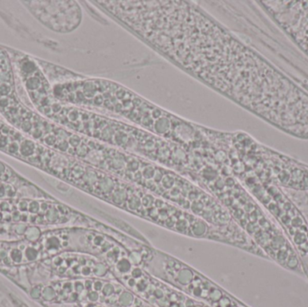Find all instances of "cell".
I'll use <instances>...</instances> for the list:
<instances>
[{"instance_id": "cell-17", "label": "cell", "mask_w": 308, "mask_h": 307, "mask_svg": "<svg viewBox=\"0 0 308 307\" xmlns=\"http://www.w3.org/2000/svg\"><path fill=\"white\" fill-rule=\"evenodd\" d=\"M48 244H49V248H58L59 246H60V241H59V240L57 238H51V239H49Z\"/></svg>"}, {"instance_id": "cell-21", "label": "cell", "mask_w": 308, "mask_h": 307, "mask_svg": "<svg viewBox=\"0 0 308 307\" xmlns=\"http://www.w3.org/2000/svg\"><path fill=\"white\" fill-rule=\"evenodd\" d=\"M131 276H133L134 277H135V278H137V277H140L141 276V270L139 268H134L133 270H131Z\"/></svg>"}, {"instance_id": "cell-7", "label": "cell", "mask_w": 308, "mask_h": 307, "mask_svg": "<svg viewBox=\"0 0 308 307\" xmlns=\"http://www.w3.org/2000/svg\"><path fill=\"white\" fill-rule=\"evenodd\" d=\"M127 204H128V208H129L131 211H137V210L140 208V206H141V201L140 200L139 197H137V196H133V197H131V198L128 200Z\"/></svg>"}, {"instance_id": "cell-19", "label": "cell", "mask_w": 308, "mask_h": 307, "mask_svg": "<svg viewBox=\"0 0 308 307\" xmlns=\"http://www.w3.org/2000/svg\"><path fill=\"white\" fill-rule=\"evenodd\" d=\"M47 219L49 221H54L55 219H57L58 217V213L56 210H49V212L47 213Z\"/></svg>"}, {"instance_id": "cell-1", "label": "cell", "mask_w": 308, "mask_h": 307, "mask_svg": "<svg viewBox=\"0 0 308 307\" xmlns=\"http://www.w3.org/2000/svg\"><path fill=\"white\" fill-rule=\"evenodd\" d=\"M259 4L308 56V1L267 0Z\"/></svg>"}, {"instance_id": "cell-4", "label": "cell", "mask_w": 308, "mask_h": 307, "mask_svg": "<svg viewBox=\"0 0 308 307\" xmlns=\"http://www.w3.org/2000/svg\"><path fill=\"white\" fill-rule=\"evenodd\" d=\"M193 278V273L188 268L181 269L178 274V281L182 285H187Z\"/></svg>"}, {"instance_id": "cell-29", "label": "cell", "mask_w": 308, "mask_h": 307, "mask_svg": "<svg viewBox=\"0 0 308 307\" xmlns=\"http://www.w3.org/2000/svg\"><path fill=\"white\" fill-rule=\"evenodd\" d=\"M0 258H6V252L5 251H0Z\"/></svg>"}, {"instance_id": "cell-26", "label": "cell", "mask_w": 308, "mask_h": 307, "mask_svg": "<svg viewBox=\"0 0 308 307\" xmlns=\"http://www.w3.org/2000/svg\"><path fill=\"white\" fill-rule=\"evenodd\" d=\"M13 220L14 221H18V220H21V214L18 213V212H16L14 214H13Z\"/></svg>"}, {"instance_id": "cell-16", "label": "cell", "mask_w": 308, "mask_h": 307, "mask_svg": "<svg viewBox=\"0 0 308 307\" xmlns=\"http://www.w3.org/2000/svg\"><path fill=\"white\" fill-rule=\"evenodd\" d=\"M28 209H29V211H30L31 213H37V212L39 211V209H40V206L38 204V203H37V202H32L30 204H29Z\"/></svg>"}, {"instance_id": "cell-32", "label": "cell", "mask_w": 308, "mask_h": 307, "mask_svg": "<svg viewBox=\"0 0 308 307\" xmlns=\"http://www.w3.org/2000/svg\"><path fill=\"white\" fill-rule=\"evenodd\" d=\"M2 219H3V214H2V213H0V221H1Z\"/></svg>"}, {"instance_id": "cell-27", "label": "cell", "mask_w": 308, "mask_h": 307, "mask_svg": "<svg viewBox=\"0 0 308 307\" xmlns=\"http://www.w3.org/2000/svg\"><path fill=\"white\" fill-rule=\"evenodd\" d=\"M8 204L7 203H2L1 204H0V209H1L2 211H6V210H8Z\"/></svg>"}, {"instance_id": "cell-14", "label": "cell", "mask_w": 308, "mask_h": 307, "mask_svg": "<svg viewBox=\"0 0 308 307\" xmlns=\"http://www.w3.org/2000/svg\"><path fill=\"white\" fill-rule=\"evenodd\" d=\"M114 287L111 284H106L102 288V292L105 296H111L114 293Z\"/></svg>"}, {"instance_id": "cell-18", "label": "cell", "mask_w": 308, "mask_h": 307, "mask_svg": "<svg viewBox=\"0 0 308 307\" xmlns=\"http://www.w3.org/2000/svg\"><path fill=\"white\" fill-rule=\"evenodd\" d=\"M221 296H222V295H221V292H220L219 290H217V289L212 291V292H211V295H210L211 299H212L213 301H218L220 298H221Z\"/></svg>"}, {"instance_id": "cell-28", "label": "cell", "mask_w": 308, "mask_h": 307, "mask_svg": "<svg viewBox=\"0 0 308 307\" xmlns=\"http://www.w3.org/2000/svg\"><path fill=\"white\" fill-rule=\"evenodd\" d=\"M154 294H155V296H157V298H160L161 296H162V292H161L159 289H157V290L154 292Z\"/></svg>"}, {"instance_id": "cell-20", "label": "cell", "mask_w": 308, "mask_h": 307, "mask_svg": "<svg viewBox=\"0 0 308 307\" xmlns=\"http://www.w3.org/2000/svg\"><path fill=\"white\" fill-rule=\"evenodd\" d=\"M131 254H133V255H131L130 256V261L131 262V263H134V264H137V263L140 261V259H141V255L139 254V253H131Z\"/></svg>"}, {"instance_id": "cell-5", "label": "cell", "mask_w": 308, "mask_h": 307, "mask_svg": "<svg viewBox=\"0 0 308 307\" xmlns=\"http://www.w3.org/2000/svg\"><path fill=\"white\" fill-rule=\"evenodd\" d=\"M131 262L127 258H121L116 263V268L120 273H127L131 270Z\"/></svg>"}, {"instance_id": "cell-25", "label": "cell", "mask_w": 308, "mask_h": 307, "mask_svg": "<svg viewBox=\"0 0 308 307\" xmlns=\"http://www.w3.org/2000/svg\"><path fill=\"white\" fill-rule=\"evenodd\" d=\"M19 209H20L21 211H26V210L28 209V204H27L25 202L20 203V204H19Z\"/></svg>"}, {"instance_id": "cell-31", "label": "cell", "mask_w": 308, "mask_h": 307, "mask_svg": "<svg viewBox=\"0 0 308 307\" xmlns=\"http://www.w3.org/2000/svg\"><path fill=\"white\" fill-rule=\"evenodd\" d=\"M4 170H5V168H4V166L1 164V163H0V176H1V174L4 172Z\"/></svg>"}, {"instance_id": "cell-12", "label": "cell", "mask_w": 308, "mask_h": 307, "mask_svg": "<svg viewBox=\"0 0 308 307\" xmlns=\"http://www.w3.org/2000/svg\"><path fill=\"white\" fill-rule=\"evenodd\" d=\"M10 257L14 261V262H20L23 258V253L21 251L17 250V248H14V250H13L10 253Z\"/></svg>"}, {"instance_id": "cell-24", "label": "cell", "mask_w": 308, "mask_h": 307, "mask_svg": "<svg viewBox=\"0 0 308 307\" xmlns=\"http://www.w3.org/2000/svg\"><path fill=\"white\" fill-rule=\"evenodd\" d=\"M103 286H104V285L102 284V282L100 281H96L95 284H94V288L96 289V291H99L103 288Z\"/></svg>"}, {"instance_id": "cell-15", "label": "cell", "mask_w": 308, "mask_h": 307, "mask_svg": "<svg viewBox=\"0 0 308 307\" xmlns=\"http://www.w3.org/2000/svg\"><path fill=\"white\" fill-rule=\"evenodd\" d=\"M204 209V206L201 203H193L191 206V210L194 213H201Z\"/></svg>"}, {"instance_id": "cell-2", "label": "cell", "mask_w": 308, "mask_h": 307, "mask_svg": "<svg viewBox=\"0 0 308 307\" xmlns=\"http://www.w3.org/2000/svg\"><path fill=\"white\" fill-rule=\"evenodd\" d=\"M107 220H108V222L110 223H112L113 225L116 226L117 228H119L123 231L128 233V234H130L131 236H134V238H137L140 241H142L144 242H147V241L145 240V238L141 234V233L137 230H135L134 227H131V225H129L124 221L120 220V219H117V218H113V217H110V216H108Z\"/></svg>"}, {"instance_id": "cell-11", "label": "cell", "mask_w": 308, "mask_h": 307, "mask_svg": "<svg viewBox=\"0 0 308 307\" xmlns=\"http://www.w3.org/2000/svg\"><path fill=\"white\" fill-rule=\"evenodd\" d=\"M38 256V251L34 248H27L25 250V257L28 260H34Z\"/></svg>"}, {"instance_id": "cell-22", "label": "cell", "mask_w": 308, "mask_h": 307, "mask_svg": "<svg viewBox=\"0 0 308 307\" xmlns=\"http://www.w3.org/2000/svg\"><path fill=\"white\" fill-rule=\"evenodd\" d=\"M12 299H13V301H14V303H16V305H17L18 307H29V306L26 305L24 303H23L22 301H20L19 299H17V298H16V297H13V296H12Z\"/></svg>"}, {"instance_id": "cell-10", "label": "cell", "mask_w": 308, "mask_h": 307, "mask_svg": "<svg viewBox=\"0 0 308 307\" xmlns=\"http://www.w3.org/2000/svg\"><path fill=\"white\" fill-rule=\"evenodd\" d=\"M25 232H26L27 239L31 240V241H35L40 235V231L35 227H31V228L27 229Z\"/></svg>"}, {"instance_id": "cell-23", "label": "cell", "mask_w": 308, "mask_h": 307, "mask_svg": "<svg viewBox=\"0 0 308 307\" xmlns=\"http://www.w3.org/2000/svg\"><path fill=\"white\" fill-rule=\"evenodd\" d=\"M89 298L91 301H96L97 298H98V295H97L96 292H91L90 295H89Z\"/></svg>"}, {"instance_id": "cell-6", "label": "cell", "mask_w": 308, "mask_h": 307, "mask_svg": "<svg viewBox=\"0 0 308 307\" xmlns=\"http://www.w3.org/2000/svg\"><path fill=\"white\" fill-rule=\"evenodd\" d=\"M125 199H126V194H125V191L123 189L115 192L112 197L113 203H114L115 204H117V206H121V204H123L125 202Z\"/></svg>"}, {"instance_id": "cell-8", "label": "cell", "mask_w": 308, "mask_h": 307, "mask_svg": "<svg viewBox=\"0 0 308 307\" xmlns=\"http://www.w3.org/2000/svg\"><path fill=\"white\" fill-rule=\"evenodd\" d=\"M134 301V296H131L130 293H127V292H124L123 293L120 297H119V303L124 305V306H128L130 305Z\"/></svg>"}, {"instance_id": "cell-9", "label": "cell", "mask_w": 308, "mask_h": 307, "mask_svg": "<svg viewBox=\"0 0 308 307\" xmlns=\"http://www.w3.org/2000/svg\"><path fill=\"white\" fill-rule=\"evenodd\" d=\"M175 229L177 230L179 232L186 233L188 231V229H189L188 223L186 220H182V219H180V220H179L177 223H175Z\"/></svg>"}, {"instance_id": "cell-33", "label": "cell", "mask_w": 308, "mask_h": 307, "mask_svg": "<svg viewBox=\"0 0 308 307\" xmlns=\"http://www.w3.org/2000/svg\"><path fill=\"white\" fill-rule=\"evenodd\" d=\"M197 307H201V306H197Z\"/></svg>"}, {"instance_id": "cell-3", "label": "cell", "mask_w": 308, "mask_h": 307, "mask_svg": "<svg viewBox=\"0 0 308 307\" xmlns=\"http://www.w3.org/2000/svg\"><path fill=\"white\" fill-rule=\"evenodd\" d=\"M207 225L202 220H195L194 223L189 226V231L196 237H203L207 232Z\"/></svg>"}, {"instance_id": "cell-13", "label": "cell", "mask_w": 308, "mask_h": 307, "mask_svg": "<svg viewBox=\"0 0 308 307\" xmlns=\"http://www.w3.org/2000/svg\"><path fill=\"white\" fill-rule=\"evenodd\" d=\"M106 272V268L104 264H102V263H98V264L94 268V273L99 276L105 275Z\"/></svg>"}, {"instance_id": "cell-30", "label": "cell", "mask_w": 308, "mask_h": 307, "mask_svg": "<svg viewBox=\"0 0 308 307\" xmlns=\"http://www.w3.org/2000/svg\"><path fill=\"white\" fill-rule=\"evenodd\" d=\"M28 216H26V215H22L21 214V221H23V222H26V221H28Z\"/></svg>"}]
</instances>
